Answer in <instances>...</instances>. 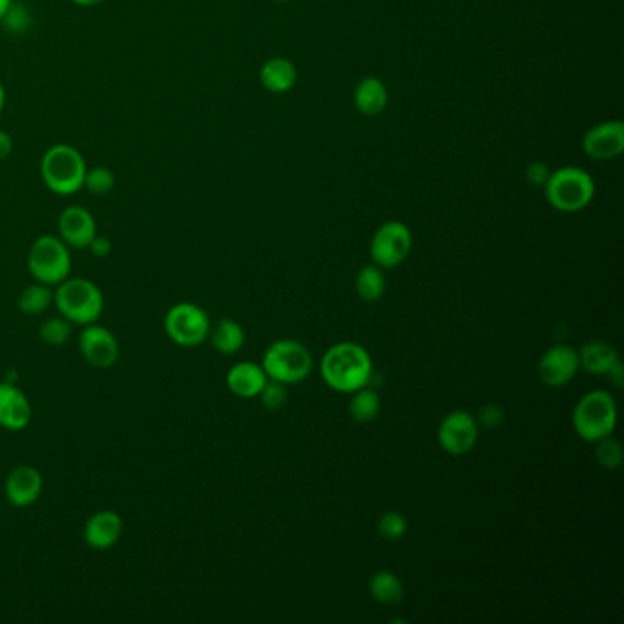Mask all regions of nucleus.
I'll return each instance as SVG.
<instances>
[{
	"instance_id": "nucleus-1",
	"label": "nucleus",
	"mask_w": 624,
	"mask_h": 624,
	"mask_svg": "<svg viewBox=\"0 0 624 624\" xmlns=\"http://www.w3.org/2000/svg\"><path fill=\"white\" fill-rule=\"evenodd\" d=\"M321 374L328 387L343 394H354L372 379V359L356 343L332 346L321 361Z\"/></svg>"
},
{
	"instance_id": "nucleus-2",
	"label": "nucleus",
	"mask_w": 624,
	"mask_h": 624,
	"mask_svg": "<svg viewBox=\"0 0 624 624\" xmlns=\"http://www.w3.org/2000/svg\"><path fill=\"white\" fill-rule=\"evenodd\" d=\"M87 162L76 147L59 143L44 152L41 178L44 185L59 196H72L83 189Z\"/></svg>"
},
{
	"instance_id": "nucleus-3",
	"label": "nucleus",
	"mask_w": 624,
	"mask_h": 624,
	"mask_svg": "<svg viewBox=\"0 0 624 624\" xmlns=\"http://www.w3.org/2000/svg\"><path fill=\"white\" fill-rule=\"evenodd\" d=\"M54 302L63 317L81 326L97 323L105 310L103 293L87 279L63 280L54 293Z\"/></svg>"
},
{
	"instance_id": "nucleus-4",
	"label": "nucleus",
	"mask_w": 624,
	"mask_h": 624,
	"mask_svg": "<svg viewBox=\"0 0 624 624\" xmlns=\"http://www.w3.org/2000/svg\"><path fill=\"white\" fill-rule=\"evenodd\" d=\"M617 423L615 399L604 390L588 392L573 410L575 432L586 442H599L612 436Z\"/></svg>"
},
{
	"instance_id": "nucleus-5",
	"label": "nucleus",
	"mask_w": 624,
	"mask_h": 624,
	"mask_svg": "<svg viewBox=\"0 0 624 624\" xmlns=\"http://www.w3.org/2000/svg\"><path fill=\"white\" fill-rule=\"evenodd\" d=\"M28 269L33 279L46 286H59L70 277L72 257L61 237L43 235L37 238L28 253Z\"/></svg>"
},
{
	"instance_id": "nucleus-6",
	"label": "nucleus",
	"mask_w": 624,
	"mask_h": 624,
	"mask_svg": "<svg viewBox=\"0 0 624 624\" xmlns=\"http://www.w3.org/2000/svg\"><path fill=\"white\" fill-rule=\"evenodd\" d=\"M312 366V354L308 352V348L291 339L273 343L262 359V368L268 379L284 385H293L306 379L312 372Z\"/></svg>"
},
{
	"instance_id": "nucleus-7",
	"label": "nucleus",
	"mask_w": 624,
	"mask_h": 624,
	"mask_svg": "<svg viewBox=\"0 0 624 624\" xmlns=\"http://www.w3.org/2000/svg\"><path fill=\"white\" fill-rule=\"evenodd\" d=\"M544 187L549 204L562 213L581 211L592 202L595 194L592 176L573 167L549 174Z\"/></svg>"
},
{
	"instance_id": "nucleus-8",
	"label": "nucleus",
	"mask_w": 624,
	"mask_h": 624,
	"mask_svg": "<svg viewBox=\"0 0 624 624\" xmlns=\"http://www.w3.org/2000/svg\"><path fill=\"white\" fill-rule=\"evenodd\" d=\"M165 332L174 345L194 348L204 343L211 332V321L204 308L193 302H178L165 315Z\"/></svg>"
},
{
	"instance_id": "nucleus-9",
	"label": "nucleus",
	"mask_w": 624,
	"mask_h": 624,
	"mask_svg": "<svg viewBox=\"0 0 624 624\" xmlns=\"http://www.w3.org/2000/svg\"><path fill=\"white\" fill-rule=\"evenodd\" d=\"M412 235L401 222H387L379 227L370 244V257L379 268H396L409 257Z\"/></svg>"
},
{
	"instance_id": "nucleus-10",
	"label": "nucleus",
	"mask_w": 624,
	"mask_h": 624,
	"mask_svg": "<svg viewBox=\"0 0 624 624\" xmlns=\"http://www.w3.org/2000/svg\"><path fill=\"white\" fill-rule=\"evenodd\" d=\"M438 438L443 451L454 456L467 454L478 442V421L467 410H454L443 418Z\"/></svg>"
},
{
	"instance_id": "nucleus-11",
	"label": "nucleus",
	"mask_w": 624,
	"mask_h": 624,
	"mask_svg": "<svg viewBox=\"0 0 624 624\" xmlns=\"http://www.w3.org/2000/svg\"><path fill=\"white\" fill-rule=\"evenodd\" d=\"M79 348L88 365L96 368H110L116 365L119 359V341L105 326L96 323L88 324L79 335Z\"/></svg>"
},
{
	"instance_id": "nucleus-12",
	"label": "nucleus",
	"mask_w": 624,
	"mask_h": 624,
	"mask_svg": "<svg viewBox=\"0 0 624 624\" xmlns=\"http://www.w3.org/2000/svg\"><path fill=\"white\" fill-rule=\"evenodd\" d=\"M579 368V352L571 346L557 345L540 357L538 377L548 387H562L577 376Z\"/></svg>"
},
{
	"instance_id": "nucleus-13",
	"label": "nucleus",
	"mask_w": 624,
	"mask_h": 624,
	"mask_svg": "<svg viewBox=\"0 0 624 624\" xmlns=\"http://www.w3.org/2000/svg\"><path fill=\"white\" fill-rule=\"evenodd\" d=\"M59 235L68 248L87 249L97 235L96 220L81 205H70L59 216Z\"/></svg>"
},
{
	"instance_id": "nucleus-14",
	"label": "nucleus",
	"mask_w": 624,
	"mask_h": 624,
	"mask_svg": "<svg viewBox=\"0 0 624 624\" xmlns=\"http://www.w3.org/2000/svg\"><path fill=\"white\" fill-rule=\"evenodd\" d=\"M32 421V403L21 388L10 381L0 383V427L6 431H22Z\"/></svg>"
},
{
	"instance_id": "nucleus-15",
	"label": "nucleus",
	"mask_w": 624,
	"mask_h": 624,
	"mask_svg": "<svg viewBox=\"0 0 624 624\" xmlns=\"http://www.w3.org/2000/svg\"><path fill=\"white\" fill-rule=\"evenodd\" d=\"M582 147L593 160H612L624 149V127L619 121H606L586 132Z\"/></svg>"
},
{
	"instance_id": "nucleus-16",
	"label": "nucleus",
	"mask_w": 624,
	"mask_h": 624,
	"mask_svg": "<svg viewBox=\"0 0 624 624\" xmlns=\"http://www.w3.org/2000/svg\"><path fill=\"white\" fill-rule=\"evenodd\" d=\"M43 493V476L32 465H19L6 480V498L13 507H30Z\"/></svg>"
},
{
	"instance_id": "nucleus-17",
	"label": "nucleus",
	"mask_w": 624,
	"mask_h": 624,
	"mask_svg": "<svg viewBox=\"0 0 624 624\" xmlns=\"http://www.w3.org/2000/svg\"><path fill=\"white\" fill-rule=\"evenodd\" d=\"M123 535V520L116 511L103 509L88 518L83 537L90 548L110 549Z\"/></svg>"
},
{
	"instance_id": "nucleus-18",
	"label": "nucleus",
	"mask_w": 624,
	"mask_h": 624,
	"mask_svg": "<svg viewBox=\"0 0 624 624\" xmlns=\"http://www.w3.org/2000/svg\"><path fill=\"white\" fill-rule=\"evenodd\" d=\"M266 383L268 376L264 368L251 361L238 363L227 372V387L238 398H257Z\"/></svg>"
},
{
	"instance_id": "nucleus-19",
	"label": "nucleus",
	"mask_w": 624,
	"mask_h": 624,
	"mask_svg": "<svg viewBox=\"0 0 624 624\" xmlns=\"http://www.w3.org/2000/svg\"><path fill=\"white\" fill-rule=\"evenodd\" d=\"M617 363H619V356H617L614 346H610L604 341L586 343L579 352V365L593 376L608 374Z\"/></svg>"
},
{
	"instance_id": "nucleus-20",
	"label": "nucleus",
	"mask_w": 624,
	"mask_h": 624,
	"mask_svg": "<svg viewBox=\"0 0 624 624\" xmlns=\"http://www.w3.org/2000/svg\"><path fill=\"white\" fill-rule=\"evenodd\" d=\"M295 79H297L295 66L291 65L288 59H282V57L269 59L268 63L262 66V70H260L262 85L268 88L269 92H275V94H282V92L291 90V87L295 85Z\"/></svg>"
},
{
	"instance_id": "nucleus-21",
	"label": "nucleus",
	"mask_w": 624,
	"mask_h": 624,
	"mask_svg": "<svg viewBox=\"0 0 624 624\" xmlns=\"http://www.w3.org/2000/svg\"><path fill=\"white\" fill-rule=\"evenodd\" d=\"M209 337H211V343L215 346L216 352H220L224 356L237 354L246 343L244 328L233 319H222L220 323H216L215 328H211Z\"/></svg>"
},
{
	"instance_id": "nucleus-22",
	"label": "nucleus",
	"mask_w": 624,
	"mask_h": 624,
	"mask_svg": "<svg viewBox=\"0 0 624 624\" xmlns=\"http://www.w3.org/2000/svg\"><path fill=\"white\" fill-rule=\"evenodd\" d=\"M368 590L372 599L379 604H398L405 597L403 590V582L399 581L398 575H394L392 571H377L368 582Z\"/></svg>"
},
{
	"instance_id": "nucleus-23",
	"label": "nucleus",
	"mask_w": 624,
	"mask_h": 624,
	"mask_svg": "<svg viewBox=\"0 0 624 624\" xmlns=\"http://www.w3.org/2000/svg\"><path fill=\"white\" fill-rule=\"evenodd\" d=\"M388 94L385 85L376 79L368 77L359 83L356 90V107L366 116H376L387 107Z\"/></svg>"
},
{
	"instance_id": "nucleus-24",
	"label": "nucleus",
	"mask_w": 624,
	"mask_h": 624,
	"mask_svg": "<svg viewBox=\"0 0 624 624\" xmlns=\"http://www.w3.org/2000/svg\"><path fill=\"white\" fill-rule=\"evenodd\" d=\"M54 302V293L50 290V286L46 284H32L26 286L19 295V310L26 315H41L46 312Z\"/></svg>"
},
{
	"instance_id": "nucleus-25",
	"label": "nucleus",
	"mask_w": 624,
	"mask_h": 624,
	"mask_svg": "<svg viewBox=\"0 0 624 624\" xmlns=\"http://www.w3.org/2000/svg\"><path fill=\"white\" fill-rule=\"evenodd\" d=\"M381 409V398L372 388H359L350 401V414L357 423H370L376 420Z\"/></svg>"
},
{
	"instance_id": "nucleus-26",
	"label": "nucleus",
	"mask_w": 624,
	"mask_h": 624,
	"mask_svg": "<svg viewBox=\"0 0 624 624\" xmlns=\"http://www.w3.org/2000/svg\"><path fill=\"white\" fill-rule=\"evenodd\" d=\"M385 275L381 273L379 266H366L357 273V295L366 302H376L385 293Z\"/></svg>"
},
{
	"instance_id": "nucleus-27",
	"label": "nucleus",
	"mask_w": 624,
	"mask_h": 624,
	"mask_svg": "<svg viewBox=\"0 0 624 624\" xmlns=\"http://www.w3.org/2000/svg\"><path fill=\"white\" fill-rule=\"evenodd\" d=\"M41 341L44 345L63 346L68 343L70 335H72V323L66 317H52L48 321L41 324Z\"/></svg>"
},
{
	"instance_id": "nucleus-28",
	"label": "nucleus",
	"mask_w": 624,
	"mask_h": 624,
	"mask_svg": "<svg viewBox=\"0 0 624 624\" xmlns=\"http://www.w3.org/2000/svg\"><path fill=\"white\" fill-rule=\"evenodd\" d=\"M83 187L88 189L90 193L97 194V196L108 194L116 187V176H114V173H112L110 169H107V167L87 169Z\"/></svg>"
},
{
	"instance_id": "nucleus-29",
	"label": "nucleus",
	"mask_w": 624,
	"mask_h": 624,
	"mask_svg": "<svg viewBox=\"0 0 624 624\" xmlns=\"http://www.w3.org/2000/svg\"><path fill=\"white\" fill-rule=\"evenodd\" d=\"M597 445V460L606 469H619L623 463V445L614 440L612 436H606L599 440Z\"/></svg>"
},
{
	"instance_id": "nucleus-30",
	"label": "nucleus",
	"mask_w": 624,
	"mask_h": 624,
	"mask_svg": "<svg viewBox=\"0 0 624 624\" xmlns=\"http://www.w3.org/2000/svg\"><path fill=\"white\" fill-rule=\"evenodd\" d=\"M407 518L396 511H388L377 522V531L385 540H399L407 533Z\"/></svg>"
},
{
	"instance_id": "nucleus-31",
	"label": "nucleus",
	"mask_w": 624,
	"mask_h": 624,
	"mask_svg": "<svg viewBox=\"0 0 624 624\" xmlns=\"http://www.w3.org/2000/svg\"><path fill=\"white\" fill-rule=\"evenodd\" d=\"M2 24H4V28L11 33H24L28 30V26H30V22H32V15H30V11L26 6H22V4H15L13 0H11L10 8L8 11L4 13V17H2Z\"/></svg>"
},
{
	"instance_id": "nucleus-32",
	"label": "nucleus",
	"mask_w": 624,
	"mask_h": 624,
	"mask_svg": "<svg viewBox=\"0 0 624 624\" xmlns=\"http://www.w3.org/2000/svg\"><path fill=\"white\" fill-rule=\"evenodd\" d=\"M260 399L264 403V407L269 410H277L286 403L288 399V392H286V385L279 383V381H273L268 379V383L262 388L260 392Z\"/></svg>"
},
{
	"instance_id": "nucleus-33",
	"label": "nucleus",
	"mask_w": 624,
	"mask_h": 624,
	"mask_svg": "<svg viewBox=\"0 0 624 624\" xmlns=\"http://www.w3.org/2000/svg\"><path fill=\"white\" fill-rule=\"evenodd\" d=\"M476 421L482 423L487 429H493V427H498L504 421V410L500 409L498 405L489 403V405H485L484 409L480 410L478 420Z\"/></svg>"
},
{
	"instance_id": "nucleus-34",
	"label": "nucleus",
	"mask_w": 624,
	"mask_h": 624,
	"mask_svg": "<svg viewBox=\"0 0 624 624\" xmlns=\"http://www.w3.org/2000/svg\"><path fill=\"white\" fill-rule=\"evenodd\" d=\"M87 249H90V253L96 259H107L108 255L112 253V242L107 237L96 235V237L92 238V242H90V246Z\"/></svg>"
},
{
	"instance_id": "nucleus-35",
	"label": "nucleus",
	"mask_w": 624,
	"mask_h": 624,
	"mask_svg": "<svg viewBox=\"0 0 624 624\" xmlns=\"http://www.w3.org/2000/svg\"><path fill=\"white\" fill-rule=\"evenodd\" d=\"M549 174L551 173L544 163H531L526 176H528L529 183H533V185H546Z\"/></svg>"
},
{
	"instance_id": "nucleus-36",
	"label": "nucleus",
	"mask_w": 624,
	"mask_h": 624,
	"mask_svg": "<svg viewBox=\"0 0 624 624\" xmlns=\"http://www.w3.org/2000/svg\"><path fill=\"white\" fill-rule=\"evenodd\" d=\"M11 151H13V140H11L10 134L4 132V130H0V160L8 158Z\"/></svg>"
},
{
	"instance_id": "nucleus-37",
	"label": "nucleus",
	"mask_w": 624,
	"mask_h": 624,
	"mask_svg": "<svg viewBox=\"0 0 624 624\" xmlns=\"http://www.w3.org/2000/svg\"><path fill=\"white\" fill-rule=\"evenodd\" d=\"M77 6H83V8H92V6H99L103 4L105 0H72Z\"/></svg>"
},
{
	"instance_id": "nucleus-38",
	"label": "nucleus",
	"mask_w": 624,
	"mask_h": 624,
	"mask_svg": "<svg viewBox=\"0 0 624 624\" xmlns=\"http://www.w3.org/2000/svg\"><path fill=\"white\" fill-rule=\"evenodd\" d=\"M11 0H0V21L4 17V13L10 8Z\"/></svg>"
},
{
	"instance_id": "nucleus-39",
	"label": "nucleus",
	"mask_w": 624,
	"mask_h": 624,
	"mask_svg": "<svg viewBox=\"0 0 624 624\" xmlns=\"http://www.w3.org/2000/svg\"><path fill=\"white\" fill-rule=\"evenodd\" d=\"M4 105H6V90H4L2 83H0V112L4 110Z\"/></svg>"
},
{
	"instance_id": "nucleus-40",
	"label": "nucleus",
	"mask_w": 624,
	"mask_h": 624,
	"mask_svg": "<svg viewBox=\"0 0 624 624\" xmlns=\"http://www.w3.org/2000/svg\"><path fill=\"white\" fill-rule=\"evenodd\" d=\"M279 2H284V0H279Z\"/></svg>"
}]
</instances>
